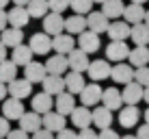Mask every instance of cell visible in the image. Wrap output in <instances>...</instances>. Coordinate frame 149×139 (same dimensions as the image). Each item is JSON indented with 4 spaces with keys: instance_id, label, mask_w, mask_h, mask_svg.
<instances>
[{
    "instance_id": "cell-1",
    "label": "cell",
    "mask_w": 149,
    "mask_h": 139,
    "mask_svg": "<svg viewBox=\"0 0 149 139\" xmlns=\"http://www.w3.org/2000/svg\"><path fill=\"white\" fill-rule=\"evenodd\" d=\"M102 94H104V89H102L100 85L95 83V80H91L89 85H84L82 87V91H80V102L84 107H93V104H102Z\"/></svg>"
},
{
    "instance_id": "cell-2",
    "label": "cell",
    "mask_w": 149,
    "mask_h": 139,
    "mask_svg": "<svg viewBox=\"0 0 149 139\" xmlns=\"http://www.w3.org/2000/svg\"><path fill=\"white\" fill-rule=\"evenodd\" d=\"M7 94L11 98H19V100H24V98H28L33 94V83H30L28 78H15L11 83H7Z\"/></svg>"
},
{
    "instance_id": "cell-3",
    "label": "cell",
    "mask_w": 149,
    "mask_h": 139,
    "mask_svg": "<svg viewBox=\"0 0 149 139\" xmlns=\"http://www.w3.org/2000/svg\"><path fill=\"white\" fill-rule=\"evenodd\" d=\"M78 48L80 50H84L86 54H91V52H97V50L102 48V42H100V35L93 33V30H82V33L78 35Z\"/></svg>"
},
{
    "instance_id": "cell-4",
    "label": "cell",
    "mask_w": 149,
    "mask_h": 139,
    "mask_svg": "<svg viewBox=\"0 0 149 139\" xmlns=\"http://www.w3.org/2000/svg\"><path fill=\"white\" fill-rule=\"evenodd\" d=\"M69 117H71V124H74L76 128H89V126H93V111L89 109V107H76L74 111L69 113Z\"/></svg>"
},
{
    "instance_id": "cell-5",
    "label": "cell",
    "mask_w": 149,
    "mask_h": 139,
    "mask_svg": "<svg viewBox=\"0 0 149 139\" xmlns=\"http://www.w3.org/2000/svg\"><path fill=\"white\" fill-rule=\"evenodd\" d=\"M28 46H30V50H33L35 54H48L50 50H52V35H48L43 30V33H35L33 37H30V42H28Z\"/></svg>"
},
{
    "instance_id": "cell-6",
    "label": "cell",
    "mask_w": 149,
    "mask_h": 139,
    "mask_svg": "<svg viewBox=\"0 0 149 139\" xmlns=\"http://www.w3.org/2000/svg\"><path fill=\"white\" fill-rule=\"evenodd\" d=\"M41 126L43 128H48V131H52L54 135L58 131H63L65 126H67V120H65V115H61L58 111H48V113H43L41 115Z\"/></svg>"
},
{
    "instance_id": "cell-7",
    "label": "cell",
    "mask_w": 149,
    "mask_h": 139,
    "mask_svg": "<svg viewBox=\"0 0 149 139\" xmlns=\"http://www.w3.org/2000/svg\"><path fill=\"white\" fill-rule=\"evenodd\" d=\"M110 63L106 59H97V61H91L89 63V70H86V74H89L91 80H95V83H100V80L108 78L110 76Z\"/></svg>"
},
{
    "instance_id": "cell-8",
    "label": "cell",
    "mask_w": 149,
    "mask_h": 139,
    "mask_svg": "<svg viewBox=\"0 0 149 139\" xmlns=\"http://www.w3.org/2000/svg\"><path fill=\"white\" fill-rule=\"evenodd\" d=\"M132 48H127V42H112L106 46V59L108 61H115V63H121V61L127 59Z\"/></svg>"
},
{
    "instance_id": "cell-9",
    "label": "cell",
    "mask_w": 149,
    "mask_h": 139,
    "mask_svg": "<svg viewBox=\"0 0 149 139\" xmlns=\"http://www.w3.org/2000/svg\"><path fill=\"white\" fill-rule=\"evenodd\" d=\"M110 78L115 80L117 85H127L130 80H134V68L130 63H117L115 68L110 70Z\"/></svg>"
},
{
    "instance_id": "cell-10",
    "label": "cell",
    "mask_w": 149,
    "mask_h": 139,
    "mask_svg": "<svg viewBox=\"0 0 149 139\" xmlns=\"http://www.w3.org/2000/svg\"><path fill=\"white\" fill-rule=\"evenodd\" d=\"M41 87H43V91L50 94V96H58V94H63V91H67L65 89V76H61V74H48L41 80Z\"/></svg>"
},
{
    "instance_id": "cell-11",
    "label": "cell",
    "mask_w": 149,
    "mask_h": 139,
    "mask_svg": "<svg viewBox=\"0 0 149 139\" xmlns=\"http://www.w3.org/2000/svg\"><path fill=\"white\" fill-rule=\"evenodd\" d=\"M143 94H145V87L138 85L136 80H130L125 87H123L121 96H123V104H138L143 100Z\"/></svg>"
},
{
    "instance_id": "cell-12",
    "label": "cell",
    "mask_w": 149,
    "mask_h": 139,
    "mask_svg": "<svg viewBox=\"0 0 149 139\" xmlns=\"http://www.w3.org/2000/svg\"><path fill=\"white\" fill-rule=\"evenodd\" d=\"M130 24L125 22V20H115V22L108 24V37L112 42H127V37H130Z\"/></svg>"
},
{
    "instance_id": "cell-13",
    "label": "cell",
    "mask_w": 149,
    "mask_h": 139,
    "mask_svg": "<svg viewBox=\"0 0 149 139\" xmlns=\"http://www.w3.org/2000/svg\"><path fill=\"white\" fill-rule=\"evenodd\" d=\"M108 18H106L102 11H93V13H86V28L89 30H93V33L97 35H102V33H106L108 30Z\"/></svg>"
},
{
    "instance_id": "cell-14",
    "label": "cell",
    "mask_w": 149,
    "mask_h": 139,
    "mask_svg": "<svg viewBox=\"0 0 149 139\" xmlns=\"http://www.w3.org/2000/svg\"><path fill=\"white\" fill-rule=\"evenodd\" d=\"M43 30L48 35H58V33H63L65 30V18L61 13H54V11H50L48 15L43 18Z\"/></svg>"
},
{
    "instance_id": "cell-15",
    "label": "cell",
    "mask_w": 149,
    "mask_h": 139,
    "mask_svg": "<svg viewBox=\"0 0 149 139\" xmlns=\"http://www.w3.org/2000/svg\"><path fill=\"white\" fill-rule=\"evenodd\" d=\"M76 48V39H74V35H63V33H58V35H54L52 37V50L56 54H69L71 50Z\"/></svg>"
},
{
    "instance_id": "cell-16",
    "label": "cell",
    "mask_w": 149,
    "mask_h": 139,
    "mask_svg": "<svg viewBox=\"0 0 149 139\" xmlns=\"http://www.w3.org/2000/svg\"><path fill=\"white\" fill-rule=\"evenodd\" d=\"M4 104H2V115L7 117V120H19V117L24 115V104L19 98H4Z\"/></svg>"
},
{
    "instance_id": "cell-17",
    "label": "cell",
    "mask_w": 149,
    "mask_h": 139,
    "mask_svg": "<svg viewBox=\"0 0 149 139\" xmlns=\"http://www.w3.org/2000/svg\"><path fill=\"white\" fill-rule=\"evenodd\" d=\"M67 63H69V70H74V72H86L89 70V54L84 52V50H71V52L67 54Z\"/></svg>"
},
{
    "instance_id": "cell-18",
    "label": "cell",
    "mask_w": 149,
    "mask_h": 139,
    "mask_svg": "<svg viewBox=\"0 0 149 139\" xmlns=\"http://www.w3.org/2000/svg\"><path fill=\"white\" fill-rule=\"evenodd\" d=\"M30 107H33L35 113L43 115V113H48V111L54 109V96L45 94V91H41V94H35L33 100H30Z\"/></svg>"
},
{
    "instance_id": "cell-19",
    "label": "cell",
    "mask_w": 149,
    "mask_h": 139,
    "mask_svg": "<svg viewBox=\"0 0 149 139\" xmlns=\"http://www.w3.org/2000/svg\"><path fill=\"white\" fill-rule=\"evenodd\" d=\"M138 117H141V111H138L136 104H125V107H121V109H119V124L123 128L136 126Z\"/></svg>"
},
{
    "instance_id": "cell-20",
    "label": "cell",
    "mask_w": 149,
    "mask_h": 139,
    "mask_svg": "<svg viewBox=\"0 0 149 139\" xmlns=\"http://www.w3.org/2000/svg\"><path fill=\"white\" fill-rule=\"evenodd\" d=\"M7 18H9V24H11V26H15V28L28 26V22L33 20V18L28 15L26 7H17V4H15L11 11H7Z\"/></svg>"
},
{
    "instance_id": "cell-21",
    "label": "cell",
    "mask_w": 149,
    "mask_h": 139,
    "mask_svg": "<svg viewBox=\"0 0 149 139\" xmlns=\"http://www.w3.org/2000/svg\"><path fill=\"white\" fill-rule=\"evenodd\" d=\"M102 104L106 107V109L110 111H119L123 107V96L119 89H115V87H108V89H104V94H102Z\"/></svg>"
},
{
    "instance_id": "cell-22",
    "label": "cell",
    "mask_w": 149,
    "mask_h": 139,
    "mask_svg": "<svg viewBox=\"0 0 149 139\" xmlns=\"http://www.w3.org/2000/svg\"><path fill=\"white\" fill-rule=\"evenodd\" d=\"M145 9H143V4H136V2H130L125 9H123V15L121 18L125 20L130 26H134V24H138V22H145Z\"/></svg>"
},
{
    "instance_id": "cell-23",
    "label": "cell",
    "mask_w": 149,
    "mask_h": 139,
    "mask_svg": "<svg viewBox=\"0 0 149 139\" xmlns=\"http://www.w3.org/2000/svg\"><path fill=\"white\" fill-rule=\"evenodd\" d=\"M24 76L35 85V83H41V80L48 76V70H45V65L39 63V61H30L28 65H24Z\"/></svg>"
},
{
    "instance_id": "cell-24",
    "label": "cell",
    "mask_w": 149,
    "mask_h": 139,
    "mask_svg": "<svg viewBox=\"0 0 149 139\" xmlns=\"http://www.w3.org/2000/svg\"><path fill=\"white\" fill-rule=\"evenodd\" d=\"M127 63L132 68L149 65V46H136V48H132L130 54H127Z\"/></svg>"
},
{
    "instance_id": "cell-25",
    "label": "cell",
    "mask_w": 149,
    "mask_h": 139,
    "mask_svg": "<svg viewBox=\"0 0 149 139\" xmlns=\"http://www.w3.org/2000/svg\"><path fill=\"white\" fill-rule=\"evenodd\" d=\"M54 111H58L61 115H69L71 111L76 109V100H74V94H69V91H63V94L54 96Z\"/></svg>"
},
{
    "instance_id": "cell-26",
    "label": "cell",
    "mask_w": 149,
    "mask_h": 139,
    "mask_svg": "<svg viewBox=\"0 0 149 139\" xmlns=\"http://www.w3.org/2000/svg\"><path fill=\"white\" fill-rule=\"evenodd\" d=\"M43 65H45V70H48V74H61V76H63L65 72L69 70L67 54H54V56H50Z\"/></svg>"
},
{
    "instance_id": "cell-27",
    "label": "cell",
    "mask_w": 149,
    "mask_h": 139,
    "mask_svg": "<svg viewBox=\"0 0 149 139\" xmlns=\"http://www.w3.org/2000/svg\"><path fill=\"white\" fill-rule=\"evenodd\" d=\"M19 128H22V131H26L28 135H33L35 131H39L41 128V115L39 113H35V111H24V115L19 117Z\"/></svg>"
},
{
    "instance_id": "cell-28",
    "label": "cell",
    "mask_w": 149,
    "mask_h": 139,
    "mask_svg": "<svg viewBox=\"0 0 149 139\" xmlns=\"http://www.w3.org/2000/svg\"><path fill=\"white\" fill-rule=\"evenodd\" d=\"M33 56H35V52L30 50V46L19 44V46H15V48H13V52H11V61H13L15 65H17V68H19V65L24 68V65H28L30 61H33Z\"/></svg>"
},
{
    "instance_id": "cell-29",
    "label": "cell",
    "mask_w": 149,
    "mask_h": 139,
    "mask_svg": "<svg viewBox=\"0 0 149 139\" xmlns=\"http://www.w3.org/2000/svg\"><path fill=\"white\" fill-rule=\"evenodd\" d=\"M86 83H84V76H82V72H67L65 74V89L69 91V94H80L82 91V87H84Z\"/></svg>"
},
{
    "instance_id": "cell-30",
    "label": "cell",
    "mask_w": 149,
    "mask_h": 139,
    "mask_svg": "<svg viewBox=\"0 0 149 139\" xmlns=\"http://www.w3.org/2000/svg\"><path fill=\"white\" fill-rule=\"evenodd\" d=\"M0 42H2L7 48H15V46H19L22 44V39H24V35H22V28H15V26H9V28H4V30H0Z\"/></svg>"
},
{
    "instance_id": "cell-31",
    "label": "cell",
    "mask_w": 149,
    "mask_h": 139,
    "mask_svg": "<svg viewBox=\"0 0 149 139\" xmlns=\"http://www.w3.org/2000/svg\"><path fill=\"white\" fill-rule=\"evenodd\" d=\"M130 39L136 46H149V26L145 22H138L130 28Z\"/></svg>"
},
{
    "instance_id": "cell-32",
    "label": "cell",
    "mask_w": 149,
    "mask_h": 139,
    "mask_svg": "<svg viewBox=\"0 0 149 139\" xmlns=\"http://www.w3.org/2000/svg\"><path fill=\"white\" fill-rule=\"evenodd\" d=\"M82 30H86V18L80 13H74L71 18H65V33L69 35H80Z\"/></svg>"
},
{
    "instance_id": "cell-33",
    "label": "cell",
    "mask_w": 149,
    "mask_h": 139,
    "mask_svg": "<svg viewBox=\"0 0 149 139\" xmlns=\"http://www.w3.org/2000/svg\"><path fill=\"white\" fill-rule=\"evenodd\" d=\"M26 11L30 18H37V20H43L45 15L50 13V4L48 0H28L26 4Z\"/></svg>"
},
{
    "instance_id": "cell-34",
    "label": "cell",
    "mask_w": 149,
    "mask_h": 139,
    "mask_svg": "<svg viewBox=\"0 0 149 139\" xmlns=\"http://www.w3.org/2000/svg\"><path fill=\"white\" fill-rule=\"evenodd\" d=\"M110 122H112V111L110 109H106L104 104L93 109V126H97L102 131V128H108Z\"/></svg>"
},
{
    "instance_id": "cell-35",
    "label": "cell",
    "mask_w": 149,
    "mask_h": 139,
    "mask_svg": "<svg viewBox=\"0 0 149 139\" xmlns=\"http://www.w3.org/2000/svg\"><path fill=\"white\" fill-rule=\"evenodd\" d=\"M123 9H125V4H123L121 0H104V2H102V13H104L108 20L121 18Z\"/></svg>"
},
{
    "instance_id": "cell-36",
    "label": "cell",
    "mask_w": 149,
    "mask_h": 139,
    "mask_svg": "<svg viewBox=\"0 0 149 139\" xmlns=\"http://www.w3.org/2000/svg\"><path fill=\"white\" fill-rule=\"evenodd\" d=\"M17 78V65L13 61H0V80L2 83H11V80Z\"/></svg>"
},
{
    "instance_id": "cell-37",
    "label": "cell",
    "mask_w": 149,
    "mask_h": 139,
    "mask_svg": "<svg viewBox=\"0 0 149 139\" xmlns=\"http://www.w3.org/2000/svg\"><path fill=\"white\" fill-rule=\"evenodd\" d=\"M69 7L74 9V13H80V15H86L93 7V0H71Z\"/></svg>"
},
{
    "instance_id": "cell-38",
    "label": "cell",
    "mask_w": 149,
    "mask_h": 139,
    "mask_svg": "<svg viewBox=\"0 0 149 139\" xmlns=\"http://www.w3.org/2000/svg\"><path fill=\"white\" fill-rule=\"evenodd\" d=\"M134 80L143 87H149V65L143 68H134Z\"/></svg>"
},
{
    "instance_id": "cell-39",
    "label": "cell",
    "mask_w": 149,
    "mask_h": 139,
    "mask_svg": "<svg viewBox=\"0 0 149 139\" xmlns=\"http://www.w3.org/2000/svg\"><path fill=\"white\" fill-rule=\"evenodd\" d=\"M69 2L71 0H48L50 11H54V13H63L65 9H69Z\"/></svg>"
},
{
    "instance_id": "cell-40",
    "label": "cell",
    "mask_w": 149,
    "mask_h": 139,
    "mask_svg": "<svg viewBox=\"0 0 149 139\" xmlns=\"http://www.w3.org/2000/svg\"><path fill=\"white\" fill-rule=\"evenodd\" d=\"M97 137H100V139H121V135L117 131H112L110 126L108 128H102V131L97 133Z\"/></svg>"
},
{
    "instance_id": "cell-41",
    "label": "cell",
    "mask_w": 149,
    "mask_h": 139,
    "mask_svg": "<svg viewBox=\"0 0 149 139\" xmlns=\"http://www.w3.org/2000/svg\"><path fill=\"white\" fill-rule=\"evenodd\" d=\"M30 139H56V137H54V133H52V131H48V128L41 126L39 131H35V133H33V137H30Z\"/></svg>"
},
{
    "instance_id": "cell-42",
    "label": "cell",
    "mask_w": 149,
    "mask_h": 139,
    "mask_svg": "<svg viewBox=\"0 0 149 139\" xmlns=\"http://www.w3.org/2000/svg\"><path fill=\"white\" fill-rule=\"evenodd\" d=\"M78 139H100L97 137V133L93 131V128H80V133H78Z\"/></svg>"
},
{
    "instance_id": "cell-43",
    "label": "cell",
    "mask_w": 149,
    "mask_h": 139,
    "mask_svg": "<svg viewBox=\"0 0 149 139\" xmlns=\"http://www.w3.org/2000/svg\"><path fill=\"white\" fill-rule=\"evenodd\" d=\"M7 139H30L26 131H22V128H15V131H9Z\"/></svg>"
},
{
    "instance_id": "cell-44",
    "label": "cell",
    "mask_w": 149,
    "mask_h": 139,
    "mask_svg": "<svg viewBox=\"0 0 149 139\" xmlns=\"http://www.w3.org/2000/svg\"><path fill=\"white\" fill-rule=\"evenodd\" d=\"M56 139H78L76 131H69V128H63V131L56 133Z\"/></svg>"
},
{
    "instance_id": "cell-45",
    "label": "cell",
    "mask_w": 149,
    "mask_h": 139,
    "mask_svg": "<svg viewBox=\"0 0 149 139\" xmlns=\"http://www.w3.org/2000/svg\"><path fill=\"white\" fill-rule=\"evenodd\" d=\"M9 131H11V126H9V120L2 115V117H0V137H7Z\"/></svg>"
},
{
    "instance_id": "cell-46",
    "label": "cell",
    "mask_w": 149,
    "mask_h": 139,
    "mask_svg": "<svg viewBox=\"0 0 149 139\" xmlns=\"http://www.w3.org/2000/svg\"><path fill=\"white\" fill-rule=\"evenodd\" d=\"M136 139H149V124L138 126V131H136Z\"/></svg>"
},
{
    "instance_id": "cell-47",
    "label": "cell",
    "mask_w": 149,
    "mask_h": 139,
    "mask_svg": "<svg viewBox=\"0 0 149 139\" xmlns=\"http://www.w3.org/2000/svg\"><path fill=\"white\" fill-rule=\"evenodd\" d=\"M9 24V18H7V11L4 9H0V30H4Z\"/></svg>"
},
{
    "instance_id": "cell-48",
    "label": "cell",
    "mask_w": 149,
    "mask_h": 139,
    "mask_svg": "<svg viewBox=\"0 0 149 139\" xmlns=\"http://www.w3.org/2000/svg\"><path fill=\"white\" fill-rule=\"evenodd\" d=\"M4 98H7V83L0 80V100H4Z\"/></svg>"
},
{
    "instance_id": "cell-49",
    "label": "cell",
    "mask_w": 149,
    "mask_h": 139,
    "mask_svg": "<svg viewBox=\"0 0 149 139\" xmlns=\"http://www.w3.org/2000/svg\"><path fill=\"white\" fill-rule=\"evenodd\" d=\"M4 59H7V46L0 42V61H4Z\"/></svg>"
},
{
    "instance_id": "cell-50",
    "label": "cell",
    "mask_w": 149,
    "mask_h": 139,
    "mask_svg": "<svg viewBox=\"0 0 149 139\" xmlns=\"http://www.w3.org/2000/svg\"><path fill=\"white\" fill-rule=\"evenodd\" d=\"M13 4H17V7H26L28 4V0H11Z\"/></svg>"
},
{
    "instance_id": "cell-51",
    "label": "cell",
    "mask_w": 149,
    "mask_h": 139,
    "mask_svg": "<svg viewBox=\"0 0 149 139\" xmlns=\"http://www.w3.org/2000/svg\"><path fill=\"white\" fill-rule=\"evenodd\" d=\"M143 100L149 104V87H145V94H143Z\"/></svg>"
},
{
    "instance_id": "cell-52",
    "label": "cell",
    "mask_w": 149,
    "mask_h": 139,
    "mask_svg": "<svg viewBox=\"0 0 149 139\" xmlns=\"http://www.w3.org/2000/svg\"><path fill=\"white\" fill-rule=\"evenodd\" d=\"M9 2H11V0H0V9H4V7L9 4Z\"/></svg>"
},
{
    "instance_id": "cell-53",
    "label": "cell",
    "mask_w": 149,
    "mask_h": 139,
    "mask_svg": "<svg viewBox=\"0 0 149 139\" xmlns=\"http://www.w3.org/2000/svg\"><path fill=\"white\" fill-rule=\"evenodd\" d=\"M145 124H149V107H147V111H145Z\"/></svg>"
},
{
    "instance_id": "cell-54",
    "label": "cell",
    "mask_w": 149,
    "mask_h": 139,
    "mask_svg": "<svg viewBox=\"0 0 149 139\" xmlns=\"http://www.w3.org/2000/svg\"><path fill=\"white\" fill-rule=\"evenodd\" d=\"M132 2H136V4H143V2H149V0H132Z\"/></svg>"
},
{
    "instance_id": "cell-55",
    "label": "cell",
    "mask_w": 149,
    "mask_h": 139,
    "mask_svg": "<svg viewBox=\"0 0 149 139\" xmlns=\"http://www.w3.org/2000/svg\"><path fill=\"white\" fill-rule=\"evenodd\" d=\"M145 24H147V26H149V11L145 13Z\"/></svg>"
},
{
    "instance_id": "cell-56",
    "label": "cell",
    "mask_w": 149,
    "mask_h": 139,
    "mask_svg": "<svg viewBox=\"0 0 149 139\" xmlns=\"http://www.w3.org/2000/svg\"><path fill=\"white\" fill-rule=\"evenodd\" d=\"M121 139H136V135H125V137H121Z\"/></svg>"
},
{
    "instance_id": "cell-57",
    "label": "cell",
    "mask_w": 149,
    "mask_h": 139,
    "mask_svg": "<svg viewBox=\"0 0 149 139\" xmlns=\"http://www.w3.org/2000/svg\"><path fill=\"white\" fill-rule=\"evenodd\" d=\"M93 2H100V4H102V2H104V0H93Z\"/></svg>"
},
{
    "instance_id": "cell-58",
    "label": "cell",
    "mask_w": 149,
    "mask_h": 139,
    "mask_svg": "<svg viewBox=\"0 0 149 139\" xmlns=\"http://www.w3.org/2000/svg\"><path fill=\"white\" fill-rule=\"evenodd\" d=\"M0 139H4V137H0Z\"/></svg>"
}]
</instances>
